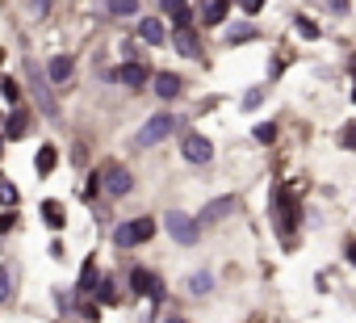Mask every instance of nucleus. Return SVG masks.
I'll return each mask as SVG.
<instances>
[{"instance_id":"nucleus-23","label":"nucleus","mask_w":356,"mask_h":323,"mask_svg":"<svg viewBox=\"0 0 356 323\" xmlns=\"http://www.w3.org/2000/svg\"><path fill=\"white\" fill-rule=\"evenodd\" d=\"M252 38H256V26H248V22L227 30V42H231V47H235V42H252Z\"/></svg>"},{"instance_id":"nucleus-17","label":"nucleus","mask_w":356,"mask_h":323,"mask_svg":"<svg viewBox=\"0 0 356 323\" xmlns=\"http://www.w3.org/2000/svg\"><path fill=\"white\" fill-rule=\"evenodd\" d=\"M92 298H97V306H118V302H122L118 281H113V277H101V281H97V290H92Z\"/></svg>"},{"instance_id":"nucleus-29","label":"nucleus","mask_w":356,"mask_h":323,"mask_svg":"<svg viewBox=\"0 0 356 323\" xmlns=\"http://www.w3.org/2000/svg\"><path fill=\"white\" fill-rule=\"evenodd\" d=\"M277 139V122H260L256 126V143H273Z\"/></svg>"},{"instance_id":"nucleus-21","label":"nucleus","mask_w":356,"mask_h":323,"mask_svg":"<svg viewBox=\"0 0 356 323\" xmlns=\"http://www.w3.org/2000/svg\"><path fill=\"white\" fill-rule=\"evenodd\" d=\"M210 290H214V273H193V277H189V294L202 298V294H210Z\"/></svg>"},{"instance_id":"nucleus-18","label":"nucleus","mask_w":356,"mask_h":323,"mask_svg":"<svg viewBox=\"0 0 356 323\" xmlns=\"http://www.w3.org/2000/svg\"><path fill=\"white\" fill-rule=\"evenodd\" d=\"M55 164H59V151L47 143V147H38V155H34V173L38 177H47V173H55Z\"/></svg>"},{"instance_id":"nucleus-37","label":"nucleus","mask_w":356,"mask_h":323,"mask_svg":"<svg viewBox=\"0 0 356 323\" xmlns=\"http://www.w3.org/2000/svg\"><path fill=\"white\" fill-rule=\"evenodd\" d=\"M352 76H356V59H352Z\"/></svg>"},{"instance_id":"nucleus-16","label":"nucleus","mask_w":356,"mask_h":323,"mask_svg":"<svg viewBox=\"0 0 356 323\" xmlns=\"http://www.w3.org/2000/svg\"><path fill=\"white\" fill-rule=\"evenodd\" d=\"M138 38H143V42H151V47H159V42L168 38V30H163V22H159V17H143V22H138Z\"/></svg>"},{"instance_id":"nucleus-28","label":"nucleus","mask_w":356,"mask_h":323,"mask_svg":"<svg viewBox=\"0 0 356 323\" xmlns=\"http://www.w3.org/2000/svg\"><path fill=\"white\" fill-rule=\"evenodd\" d=\"M13 294V269L9 265H0V302H5Z\"/></svg>"},{"instance_id":"nucleus-31","label":"nucleus","mask_w":356,"mask_h":323,"mask_svg":"<svg viewBox=\"0 0 356 323\" xmlns=\"http://www.w3.org/2000/svg\"><path fill=\"white\" fill-rule=\"evenodd\" d=\"M76 310H80L88 323H97V319H101V306H97V302H76Z\"/></svg>"},{"instance_id":"nucleus-24","label":"nucleus","mask_w":356,"mask_h":323,"mask_svg":"<svg viewBox=\"0 0 356 323\" xmlns=\"http://www.w3.org/2000/svg\"><path fill=\"white\" fill-rule=\"evenodd\" d=\"M105 13H109V17H134L138 5H134V0H113V5H105Z\"/></svg>"},{"instance_id":"nucleus-9","label":"nucleus","mask_w":356,"mask_h":323,"mask_svg":"<svg viewBox=\"0 0 356 323\" xmlns=\"http://www.w3.org/2000/svg\"><path fill=\"white\" fill-rule=\"evenodd\" d=\"M235 210H239V198H235V194H227V198H214V202H206V206H202V214H197L193 223H197V227H214V223L231 219Z\"/></svg>"},{"instance_id":"nucleus-3","label":"nucleus","mask_w":356,"mask_h":323,"mask_svg":"<svg viewBox=\"0 0 356 323\" xmlns=\"http://www.w3.org/2000/svg\"><path fill=\"white\" fill-rule=\"evenodd\" d=\"M163 227H168V235H172L176 244H185V248H193V244L202 239V227H197L185 210H168V214H163Z\"/></svg>"},{"instance_id":"nucleus-2","label":"nucleus","mask_w":356,"mask_h":323,"mask_svg":"<svg viewBox=\"0 0 356 323\" xmlns=\"http://www.w3.org/2000/svg\"><path fill=\"white\" fill-rule=\"evenodd\" d=\"M151 235H155V219H126V223L113 227V244H118V248H138V244H147Z\"/></svg>"},{"instance_id":"nucleus-35","label":"nucleus","mask_w":356,"mask_h":323,"mask_svg":"<svg viewBox=\"0 0 356 323\" xmlns=\"http://www.w3.org/2000/svg\"><path fill=\"white\" fill-rule=\"evenodd\" d=\"M163 323H189V319H181V315H168V319H163Z\"/></svg>"},{"instance_id":"nucleus-15","label":"nucleus","mask_w":356,"mask_h":323,"mask_svg":"<svg viewBox=\"0 0 356 323\" xmlns=\"http://www.w3.org/2000/svg\"><path fill=\"white\" fill-rule=\"evenodd\" d=\"M97 281H101V273H97V260H84V269H80V281H76V298L84 302V298L97 290Z\"/></svg>"},{"instance_id":"nucleus-4","label":"nucleus","mask_w":356,"mask_h":323,"mask_svg":"<svg viewBox=\"0 0 356 323\" xmlns=\"http://www.w3.org/2000/svg\"><path fill=\"white\" fill-rule=\"evenodd\" d=\"M176 122H181V118H172V113H155V118H147L143 130L134 134V147H155V143H163V139L176 130Z\"/></svg>"},{"instance_id":"nucleus-32","label":"nucleus","mask_w":356,"mask_h":323,"mask_svg":"<svg viewBox=\"0 0 356 323\" xmlns=\"http://www.w3.org/2000/svg\"><path fill=\"white\" fill-rule=\"evenodd\" d=\"M264 101V88H252V93H243V109H256Z\"/></svg>"},{"instance_id":"nucleus-14","label":"nucleus","mask_w":356,"mask_h":323,"mask_svg":"<svg viewBox=\"0 0 356 323\" xmlns=\"http://www.w3.org/2000/svg\"><path fill=\"white\" fill-rule=\"evenodd\" d=\"M72 72H76V59H72V55H55V59L47 63V76H51V84H63V80H72Z\"/></svg>"},{"instance_id":"nucleus-40","label":"nucleus","mask_w":356,"mask_h":323,"mask_svg":"<svg viewBox=\"0 0 356 323\" xmlns=\"http://www.w3.org/2000/svg\"><path fill=\"white\" fill-rule=\"evenodd\" d=\"M0 122H5V113H0Z\"/></svg>"},{"instance_id":"nucleus-1","label":"nucleus","mask_w":356,"mask_h":323,"mask_svg":"<svg viewBox=\"0 0 356 323\" xmlns=\"http://www.w3.org/2000/svg\"><path fill=\"white\" fill-rule=\"evenodd\" d=\"M268 219H273L277 235L289 244V239H293V231L302 227V206H298L293 189H273V194H268Z\"/></svg>"},{"instance_id":"nucleus-34","label":"nucleus","mask_w":356,"mask_h":323,"mask_svg":"<svg viewBox=\"0 0 356 323\" xmlns=\"http://www.w3.org/2000/svg\"><path fill=\"white\" fill-rule=\"evenodd\" d=\"M343 252H348V260L356 265V239H348V244H343Z\"/></svg>"},{"instance_id":"nucleus-39","label":"nucleus","mask_w":356,"mask_h":323,"mask_svg":"<svg viewBox=\"0 0 356 323\" xmlns=\"http://www.w3.org/2000/svg\"><path fill=\"white\" fill-rule=\"evenodd\" d=\"M352 101H356V88H352Z\"/></svg>"},{"instance_id":"nucleus-36","label":"nucleus","mask_w":356,"mask_h":323,"mask_svg":"<svg viewBox=\"0 0 356 323\" xmlns=\"http://www.w3.org/2000/svg\"><path fill=\"white\" fill-rule=\"evenodd\" d=\"M0 63H5V47H0Z\"/></svg>"},{"instance_id":"nucleus-12","label":"nucleus","mask_w":356,"mask_h":323,"mask_svg":"<svg viewBox=\"0 0 356 323\" xmlns=\"http://www.w3.org/2000/svg\"><path fill=\"white\" fill-rule=\"evenodd\" d=\"M151 84H155V97H163V101L181 97V88H185V80L176 76V72H155V76H151Z\"/></svg>"},{"instance_id":"nucleus-33","label":"nucleus","mask_w":356,"mask_h":323,"mask_svg":"<svg viewBox=\"0 0 356 323\" xmlns=\"http://www.w3.org/2000/svg\"><path fill=\"white\" fill-rule=\"evenodd\" d=\"M17 227V214H9V210H0V235H9Z\"/></svg>"},{"instance_id":"nucleus-26","label":"nucleus","mask_w":356,"mask_h":323,"mask_svg":"<svg viewBox=\"0 0 356 323\" xmlns=\"http://www.w3.org/2000/svg\"><path fill=\"white\" fill-rule=\"evenodd\" d=\"M293 30H298L306 42H314V38H318V26H314L310 17H293Z\"/></svg>"},{"instance_id":"nucleus-7","label":"nucleus","mask_w":356,"mask_h":323,"mask_svg":"<svg viewBox=\"0 0 356 323\" xmlns=\"http://www.w3.org/2000/svg\"><path fill=\"white\" fill-rule=\"evenodd\" d=\"M181 155L189 159V164H210V159H214V143L206 134H197V130H185L181 134Z\"/></svg>"},{"instance_id":"nucleus-13","label":"nucleus","mask_w":356,"mask_h":323,"mask_svg":"<svg viewBox=\"0 0 356 323\" xmlns=\"http://www.w3.org/2000/svg\"><path fill=\"white\" fill-rule=\"evenodd\" d=\"M227 13H231V5H222V0H210V5L193 9V17H202V26H222Z\"/></svg>"},{"instance_id":"nucleus-20","label":"nucleus","mask_w":356,"mask_h":323,"mask_svg":"<svg viewBox=\"0 0 356 323\" xmlns=\"http://www.w3.org/2000/svg\"><path fill=\"white\" fill-rule=\"evenodd\" d=\"M163 13L176 22V30H185V26H193V9L189 5H181V0H168V5H163Z\"/></svg>"},{"instance_id":"nucleus-5","label":"nucleus","mask_w":356,"mask_h":323,"mask_svg":"<svg viewBox=\"0 0 356 323\" xmlns=\"http://www.w3.org/2000/svg\"><path fill=\"white\" fill-rule=\"evenodd\" d=\"M101 173V189L109 194V198H126L130 189H134V173L126 168V164H105V168H97Z\"/></svg>"},{"instance_id":"nucleus-19","label":"nucleus","mask_w":356,"mask_h":323,"mask_svg":"<svg viewBox=\"0 0 356 323\" xmlns=\"http://www.w3.org/2000/svg\"><path fill=\"white\" fill-rule=\"evenodd\" d=\"M38 210H42V223H47V227H55V231L67 223V210H63V202H51V198H47Z\"/></svg>"},{"instance_id":"nucleus-38","label":"nucleus","mask_w":356,"mask_h":323,"mask_svg":"<svg viewBox=\"0 0 356 323\" xmlns=\"http://www.w3.org/2000/svg\"><path fill=\"white\" fill-rule=\"evenodd\" d=\"M0 151H5V139H0Z\"/></svg>"},{"instance_id":"nucleus-10","label":"nucleus","mask_w":356,"mask_h":323,"mask_svg":"<svg viewBox=\"0 0 356 323\" xmlns=\"http://www.w3.org/2000/svg\"><path fill=\"white\" fill-rule=\"evenodd\" d=\"M30 134V113L17 105L13 113H5V122H0V139H9V143H17V139H26Z\"/></svg>"},{"instance_id":"nucleus-30","label":"nucleus","mask_w":356,"mask_h":323,"mask_svg":"<svg viewBox=\"0 0 356 323\" xmlns=\"http://www.w3.org/2000/svg\"><path fill=\"white\" fill-rule=\"evenodd\" d=\"M339 147H348V151H356V122H348V126L339 130Z\"/></svg>"},{"instance_id":"nucleus-6","label":"nucleus","mask_w":356,"mask_h":323,"mask_svg":"<svg viewBox=\"0 0 356 323\" xmlns=\"http://www.w3.org/2000/svg\"><path fill=\"white\" fill-rule=\"evenodd\" d=\"M130 290H134L138 298L159 302V298H163V277L151 273V269H143V265H134V269H130Z\"/></svg>"},{"instance_id":"nucleus-27","label":"nucleus","mask_w":356,"mask_h":323,"mask_svg":"<svg viewBox=\"0 0 356 323\" xmlns=\"http://www.w3.org/2000/svg\"><path fill=\"white\" fill-rule=\"evenodd\" d=\"M97 194H101V173H88V181H84V189H80V198H84V202H92Z\"/></svg>"},{"instance_id":"nucleus-22","label":"nucleus","mask_w":356,"mask_h":323,"mask_svg":"<svg viewBox=\"0 0 356 323\" xmlns=\"http://www.w3.org/2000/svg\"><path fill=\"white\" fill-rule=\"evenodd\" d=\"M0 97H5L9 105H22V84L13 76H5V80H0Z\"/></svg>"},{"instance_id":"nucleus-11","label":"nucleus","mask_w":356,"mask_h":323,"mask_svg":"<svg viewBox=\"0 0 356 323\" xmlns=\"http://www.w3.org/2000/svg\"><path fill=\"white\" fill-rule=\"evenodd\" d=\"M172 47L181 51L185 59H202V38H197V30H193V26L176 30V34H172Z\"/></svg>"},{"instance_id":"nucleus-25","label":"nucleus","mask_w":356,"mask_h":323,"mask_svg":"<svg viewBox=\"0 0 356 323\" xmlns=\"http://www.w3.org/2000/svg\"><path fill=\"white\" fill-rule=\"evenodd\" d=\"M0 206H17V185L9 177H0Z\"/></svg>"},{"instance_id":"nucleus-8","label":"nucleus","mask_w":356,"mask_h":323,"mask_svg":"<svg viewBox=\"0 0 356 323\" xmlns=\"http://www.w3.org/2000/svg\"><path fill=\"white\" fill-rule=\"evenodd\" d=\"M105 80H113V84H122V88H143V84L151 80V72H147L138 59H130V63L109 68V72H105Z\"/></svg>"}]
</instances>
